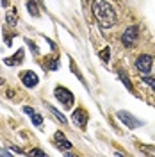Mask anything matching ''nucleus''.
I'll return each instance as SVG.
<instances>
[{
  "mask_svg": "<svg viewBox=\"0 0 155 157\" xmlns=\"http://www.w3.org/2000/svg\"><path fill=\"white\" fill-rule=\"evenodd\" d=\"M6 21H7L9 27H14L18 23V13H16V9H9L6 13Z\"/></svg>",
  "mask_w": 155,
  "mask_h": 157,
  "instance_id": "nucleus-10",
  "label": "nucleus"
},
{
  "mask_svg": "<svg viewBox=\"0 0 155 157\" xmlns=\"http://www.w3.org/2000/svg\"><path fill=\"white\" fill-rule=\"evenodd\" d=\"M141 80L145 82L146 86H150V89H152V91H155V78L153 77H143Z\"/></svg>",
  "mask_w": 155,
  "mask_h": 157,
  "instance_id": "nucleus-15",
  "label": "nucleus"
},
{
  "mask_svg": "<svg viewBox=\"0 0 155 157\" xmlns=\"http://www.w3.org/2000/svg\"><path fill=\"white\" fill-rule=\"evenodd\" d=\"M27 11L30 13V16H34V18H38L39 16V9H38V4L34 2V0H27Z\"/></svg>",
  "mask_w": 155,
  "mask_h": 157,
  "instance_id": "nucleus-11",
  "label": "nucleus"
},
{
  "mask_svg": "<svg viewBox=\"0 0 155 157\" xmlns=\"http://www.w3.org/2000/svg\"><path fill=\"white\" fill-rule=\"evenodd\" d=\"M4 84H6V80H4V78L0 77V86H4Z\"/></svg>",
  "mask_w": 155,
  "mask_h": 157,
  "instance_id": "nucleus-22",
  "label": "nucleus"
},
{
  "mask_svg": "<svg viewBox=\"0 0 155 157\" xmlns=\"http://www.w3.org/2000/svg\"><path fill=\"white\" fill-rule=\"evenodd\" d=\"M23 54H25V52H23V48H20L14 56L6 57V61H4V63H6L7 66H18V64H21V61H23Z\"/></svg>",
  "mask_w": 155,
  "mask_h": 157,
  "instance_id": "nucleus-9",
  "label": "nucleus"
},
{
  "mask_svg": "<svg viewBox=\"0 0 155 157\" xmlns=\"http://www.w3.org/2000/svg\"><path fill=\"white\" fill-rule=\"evenodd\" d=\"M47 107L50 109V113H52L54 116L57 118V120H59V121H61V123H68V120H66V118L62 116V114H61V113H59V111H57V109H55V107H52V105H47Z\"/></svg>",
  "mask_w": 155,
  "mask_h": 157,
  "instance_id": "nucleus-13",
  "label": "nucleus"
},
{
  "mask_svg": "<svg viewBox=\"0 0 155 157\" xmlns=\"http://www.w3.org/2000/svg\"><path fill=\"white\" fill-rule=\"evenodd\" d=\"M118 118H119V121H121V123H125L127 128H130V130H134V128H137V127H141V125H143V121H141V120L134 118L130 113H127V111H119V113H118Z\"/></svg>",
  "mask_w": 155,
  "mask_h": 157,
  "instance_id": "nucleus-5",
  "label": "nucleus"
},
{
  "mask_svg": "<svg viewBox=\"0 0 155 157\" xmlns=\"http://www.w3.org/2000/svg\"><path fill=\"white\" fill-rule=\"evenodd\" d=\"M30 120H32V123H34L36 127H41V125H43V116H41L39 113H34V114H30Z\"/></svg>",
  "mask_w": 155,
  "mask_h": 157,
  "instance_id": "nucleus-14",
  "label": "nucleus"
},
{
  "mask_svg": "<svg viewBox=\"0 0 155 157\" xmlns=\"http://www.w3.org/2000/svg\"><path fill=\"white\" fill-rule=\"evenodd\" d=\"M23 113H25V114H34V113H36V111H34V109L32 107H29V105H23Z\"/></svg>",
  "mask_w": 155,
  "mask_h": 157,
  "instance_id": "nucleus-19",
  "label": "nucleus"
},
{
  "mask_svg": "<svg viewBox=\"0 0 155 157\" xmlns=\"http://www.w3.org/2000/svg\"><path fill=\"white\" fill-rule=\"evenodd\" d=\"M59 68V61H52L50 63V70H57Z\"/></svg>",
  "mask_w": 155,
  "mask_h": 157,
  "instance_id": "nucleus-20",
  "label": "nucleus"
},
{
  "mask_svg": "<svg viewBox=\"0 0 155 157\" xmlns=\"http://www.w3.org/2000/svg\"><path fill=\"white\" fill-rule=\"evenodd\" d=\"M54 95H55V98H57V102H61L66 109H70L73 104H75V97H73V93H71L70 89L62 88V86H57V88L54 89Z\"/></svg>",
  "mask_w": 155,
  "mask_h": 157,
  "instance_id": "nucleus-2",
  "label": "nucleus"
},
{
  "mask_svg": "<svg viewBox=\"0 0 155 157\" xmlns=\"http://www.w3.org/2000/svg\"><path fill=\"white\" fill-rule=\"evenodd\" d=\"M109 52H111V48H109V47H105L102 52H98V56H100V57H102V59L107 63V61H109Z\"/></svg>",
  "mask_w": 155,
  "mask_h": 157,
  "instance_id": "nucleus-16",
  "label": "nucleus"
},
{
  "mask_svg": "<svg viewBox=\"0 0 155 157\" xmlns=\"http://www.w3.org/2000/svg\"><path fill=\"white\" fill-rule=\"evenodd\" d=\"M137 38H139V27H137V25H132V27H128V29L121 34V43H123L125 47H134Z\"/></svg>",
  "mask_w": 155,
  "mask_h": 157,
  "instance_id": "nucleus-4",
  "label": "nucleus"
},
{
  "mask_svg": "<svg viewBox=\"0 0 155 157\" xmlns=\"http://www.w3.org/2000/svg\"><path fill=\"white\" fill-rule=\"evenodd\" d=\"M91 11H93V16L98 21V25L104 29H111L118 23L116 11L107 0H93Z\"/></svg>",
  "mask_w": 155,
  "mask_h": 157,
  "instance_id": "nucleus-1",
  "label": "nucleus"
},
{
  "mask_svg": "<svg viewBox=\"0 0 155 157\" xmlns=\"http://www.w3.org/2000/svg\"><path fill=\"white\" fill-rule=\"evenodd\" d=\"M20 80H21V84H23L25 88H36V86H38V82H39V77L34 73V71L27 70V71H21Z\"/></svg>",
  "mask_w": 155,
  "mask_h": 157,
  "instance_id": "nucleus-6",
  "label": "nucleus"
},
{
  "mask_svg": "<svg viewBox=\"0 0 155 157\" xmlns=\"http://www.w3.org/2000/svg\"><path fill=\"white\" fill-rule=\"evenodd\" d=\"M118 75H119V78H121V82H123V84L127 86V89H128L130 93H134V86H132V82H130V78L127 77V75L123 73V71H118Z\"/></svg>",
  "mask_w": 155,
  "mask_h": 157,
  "instance_id": "nucleus-12",
  "label": "nucleus"
},
{
  "mask_svg": "<svg viewBox=\"0 0 155 157\" xmlns=\"http://www.w3.org/2000/svg\"><path fill=\"white\" fill-rule=\"evenodd\" d=\"M54 143H55V147L61 150V152H68L70 148H71V143H70V139H66V136L57 130L55 132V136H54Z\"/></svg>",
  "mask_w": 155,
  "mask_h": 157,
  "instance_id": "nucleus-7",
  "label": "nucleus"
},
{
  "mask_svg": "<svg viewBox=\"0 0 155 157\" xmlns=\"http://www.w3.org/2000/svg\"><path fill=\"white\" fill-rule=\"evenodd\" d=\"M27 45H29V48L34 52V54H38V48H36V45H34V41H30V39H27Z\"/></svg>",
  "mask_w": 155,
  "mask_h": 157,
  "instance_id": "nucleus-18",
  "label": "nucleus"
},
{
  "mask_svg": "<svg viewBox=\"0 0 155 157\" xmlns=\"http://www.w3.org/2000/svg\"><path fill=\"white\" fill-rule=\"evenodd\" d=\"M2 6L4 7H9V0H2Z\"/></svg>",
  "mask_w": 155,
  "mask_h": 157,
  "instance_id": "nucleus-21",
  "label": "nucleus"
},
{
  "mask_svg": "<svg viewBox=\"0 0 155 157\" xmlns=\"http://www.w3.org/2000/svg\"><path fill=\"white\" fill-rule=\"evenodd\" d=\"M71 120H73V123L80 128H86L87 125V113L84 109H75L73 111V114H71Z\"/></svg>",
  "mask_w": 155,
  "mask_h": 157,
  "instance_id": "nucleus-8",
  "label": "nucleus"
},
{
  "mask_svg": "<svg viewBox=\"0 0 155 157\" xmlns=\"http://www.w3.org/2000/svg\"><path fill=\"white\" fill-rule=\"evenodd\" d=\"M136 68L139 70L141 73H150L152 68H153V56H150V54H141V56H137Z\"/></svg>",
  "mask_w": 155,
  "mask_h": 157,
  "instance_id": "nucleus-3",
  "label": "nucleus"
},
{
  "mask_svg": "<svg viewBox=\"0 0 155 157\" xmlns=\"http://www.w3.org/2000/svg\"><path fill=\"white\" fill-rule=\"evenodd\" d=\"M29 154H30V155H47V154H45L43 150H39V148H34V150H30Z\"/></svg>",
  "mask_w": 155,
  "mask_h": 157,
  "instance_id": "nucleus-17",
  "label": "nucleus"
}]
</instances>
